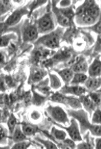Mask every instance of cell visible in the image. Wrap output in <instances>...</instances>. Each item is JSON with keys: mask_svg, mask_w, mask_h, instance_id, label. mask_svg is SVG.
Segmentation results:
<instances>
[{"mask_svg": "<svg viewBox=\"0 0 101 149\" xmlns=\"http://www.w3.org/2000/svg\"><path fill=\"white\" fill-rule=\"evenodd\" d=\"M54 27L53 21L50 15L46 14L39 20V29L41 32H46L52 30Z\"/></svg>", "mask_w": 101, "mask_h": 149, "instance_id": "4", "label": "cell"}, {"mask_svg": "<svg viewBox=\"0 0 101 149\" xmlns=\"http://www.w3.org/2000/svg\"><path fill=\"white\" fill-rule=\"evenodd\" d=\"M95 19L87 15V14L84 15L82 17V21L86 24H93L95 22Z\"/></svg>", "mask_w": 101, "mask_h": 149, "instance_id": "29", "label": "cell"}, {"mask_svg": "<svg viewBox=\"0 0 101 149\" xmlns=\"http://www.w3.org/2000/svg\"><path fill=\"white\" fill-rule=\"evenodd\" d=\"M88 69V65L86 61L83 60H80L78 62L73 65L72 71L76 73H82L86 72Z\"/></svg>", "mask_w": 101, "mask_h": 149, "instance_id": "8", "label": "cell"}, {"mask_svg": "<svg viewBox=\"0 0 101 149\" xmlns=\"http://www.w3.org/2000/svg\"><path fill=\"white\" fill-rule=\"evenodd\" d=\"M81 102L88 109H93L94 103L88 97H81Z\"/></svg>", "mask_w": 101, "mask_h": 149, "instance_id": "23", "label": "cell"}, {"mask_svg": "<svg viewBox=\"0 0 101 149\" xmlns=\"http://www.w3.org/2000/svg\"><path fill=\"white\" fill-rule=\"evenodd\" d=\"M5 103V99L4 95H0V107L4 105Z\"/></svg>", "mask_w": 101, "mask_h": 149, "instance_id": "36", "label": "cell"}, {"mask_svg": "<svg viewBox=\"0 0 101 149\" xmlns=\"http://www.w3.org/2000/svg\"><path fill=\"white\" fill-rule=\"evenodd\" d=\"M70 106L73 108H79L81 107L80 102L77 99L73 98H66V102Z\"/></svg>", "mask_w": 101, "mask_h": 149, "instance_id": "21", "label": "cell"}, {"mask_svg": "<svg viewBox=\"0 0 101 149\" xmlns=\"http://www.w3.org/2000/svg\"><path fill=\"white\" fill-rule=\"evenodd\" d=\"M64 93H71L73 94L81 95L84 93L86 91L85 89L79 86L74 87H68L63 88L62 89Z\"/></svg>", "mask_w": 101, "mask_h": 149, "instance_id": "11", "label": "cell"}, {"mask_svg": "<svg viewBox=\"0 0 101 149\" xmlns=\"http://www.w3.org/2000/svg\"><path fill=\"white\" fill-rule=\"evenodd\" d=\"M51 134L53 136L58 140H64L66 138V134L65 132L62 130H58L55 128H53L51 131Z\"/></svg>", "mask_w": 101, "mask_h": 149, "instance_id": "20", "label": "cell"}, {"mask_svg": "<svg viewBox=\"0 0 101 149\" xmlns=\"http://www.w3.org/2000/svg\"><path fill=\"white\" fill-rule=\"evenodd\" d=\"M38 36V29L34 25H29L25 29L23 33V39L25 41H32L36 39Z\"/></svg>", "mask_w": 101, "mask_h": 149, "instance_id": "5", "label": "cell"}, {"mask_svg": "<svg viewBox=\"0 0 101 149\" xmlns=\"http://www.w3.org/2000/svg\"><path fill=\"white\" fill-rule=\"evenodd\" d=\"M6 132L2 128V127L0 126V143L4 140V139H6Z\"/></svg>", "mask_w": 101, "mask_h": 149, "instance_id": "32", "label": "cell"}, {"mask_svg": "<svg viewBox=\"0 0 101 149\" xmlns=\"http://www.w3.org/2000/svg\"><path fill=\"white\" fill-rule=\"evenodd\" d=\"M87 79V76L85 74L83 73H77L73 77L71 83L74 84H76L83 83V82L86 81Z\"/></svg>", "mask_w": 101, "mask_h": 149, "instance_id": "15", "label": "cell"}, {"mask_svg": "<svg viewBox=\"0 0 101 149\" xmlns=\"http://www.w3.org/2000/svg\"><path fill=\"white\" fill-rule=\"evenodd\" d=\"M89 73L92 77H96L101 74V62L99 60H95L92 63L89 68Z\"/></svg>", "mask_w": 101, "mask_h": 149, "instance_id": "7", "label": "cell"}, {"mask_svg": "<svg viewBox=\"0 0 101 149\" xmlns=\"http://www.w3.org/2000/svg\"><path fill=\"white\" fill-rule=\"evenodd\" d=\"M90 96L94 104H95L97 105L100 104V101H101L100 94L96 93H92Z\"/></svg>", "mask_w": 101, "mask_h": 149, "instance_id": "28", "label": "cell"}, {"mask_svg": "<svg viewBox=\"0 0 101 149\" xmlns=\"http://www.w3.org/2000/svg\"><path fill=\"white\" fill-rule=\"evenodd\" d=\"M31 76L32 81L34 82H38L42 79L44 77V72L42 70L36 68L33 70Z\"/></svg>", "mask_w": 101, "mask_h": 149, "instance_id": "16", "label": "cell"}, {"mask_svg": "<svg viewBox=\"0 0 101 149\" xmlns=\"http://www.w3.org/2000/svg\"><path fill=\"white\" fill-rule=\"evenodd\" d=\"M101 84L100 79L96 77H92L86 79L85 85L86 88L90 90L93 91L100 87Z\"/></svg>", "mask_w": 101, "mask_h": 149, "instance_id": "10", "label": "cell"}, {"mask_svg": "<svg viewBox=\"0 0 101 149\" xmlns=\"http://www.w3.org/2000/svg\"><path fill=\"white\" fill-rule=\"evenodd\" d=\"M78 148L79 149H90V148H91V147L88 144L83 143L80 144L79 145Z\"/></svg>", "mask_w": 101, "mask_h": 149, "instance_id": "34", "label": "cell"}, {"mask_svg": "<svg viewBox=\"0 0 101 149\" xmlns=\"http://www.w3.org/2000/svg\"><path fill=\"white\" fill-rule=\"evenodd\" d=\"M14 35L13 34L0 36V48L6 46L11 40L14 38Z\"/></svg>", "mask_w": 101, "mask_h": 149, "instance_id": "18", "label": "cell"}, {"mask_svg": "<svg viewBox=\"0 0 101 149\" xmlns=\"http://www.w3.org/2000/svg\"><path fill=\"white\" fill-rule=\"evenodd\" d=\"M36 139L40 143L44 145V146H46V148H48V149H56L57 148L56 146L51 142H50L48 140H44L41 139L39 138H36Z\"/></svg>", "mask_w": 101, "mask_h": 149, "instance_id": "24", "label": "cell"}, {"mask_svg": "<svg viewBox=\"0 0 101 149\" xmlns=\"http://www.w3.org/2000/svg\"><path fill=\"white\" fill-rule=\"evenodd\" d=\"M68 132L69 134L72 139L74 141H81V137L79 132L78 124L74 119L71 121V124L69 127L64 128Z\"/></svg>", "mask_w": 101, "mask_h": 149, "instance_id": "6", "label": "cell"}, {"mask_svg": "<svg viewBox=\"0 0 101 149\" xmlns=\"http://www.w3.org/2000/svg\"><path fill=\"white\" fill-rule=\"evenodd\" d=\"M70 1H61V3H60V5L62 6L65 7L68 6L70 4Z\"/></svg>", "mask_w": 101, "mask_h": 149, "instance_id": "38", "label": "cell"}, {"mask_svg": "<svg viewBox=\"0 0 101 149\" xmlns=\"http://www.w3.org/2000/svg\"><path fill=\"white\" fill-rule=\"evenodd\" d=\"M27 12V9L23 8L17 9L8 17L5 23L8 27L16 25L20 22L23 16L26 14Z\"/></svg>", "mask_w": 101, "mask_h": 149, "instance_id": "3", "label": "cell"}, {"mask_svg": "<svg viewBox=\"0 0 101 149\" xmlns=\"http://www.w3.org/2000/svg\"><path fill=\"white\" fill-rule=\"evenodd\" d=\"M40 42L41 44L51 49L58 48L59 45V36L56 33H51L41 38L40 40Z\"/></svg>", "mask_w": 101, "mask_h": 149, "instance_id": "1", "label": "cell"}, {"mask_svg": "<svg viewBox=\"0 0 101 149\" xmlns=\"http://www.w3.org/2000/svg\"><path fill=\"white\" fill-rule=\"evenodd\" d=\"M8 27L5 22L0 23V36L6 31Z\"/></svg>", "mask_w": 101, "mask_h": 149, "instance_id": "31", "label": "cell"}, {"mask_svg": "<svg viewBox=\"0 0 101 149\" xmlns=\"http://www.w3.org/2000/svg\"><path fill=\"white\" fill-rule=\"evenodd\" d=\"M52 99L53 100L57 102H65L66 98L59 94H56L52 96Z\"/></svg>", "mask_w": 101, "mask_h": 149, "instance_id": "30", "label": "cell"}, {"mask_svg": "<svg viewBox=\"0 0 101 149\" xmlns=\"http://www.w3.org/2000/svg\"><path fill=\"white\" fill-rule=\"evenodd\" d=\"M6 118V114L2 110H0V123L3 122Z\"/></svg>", "mask_w": 101, "mask_h": 149, "instance_id": "35", "label": "cell"}, {"mask_svg": "<svg viewBox=\"0 0 101 149\" xmlns=\"http://www.w3.org/2000/svg\"><path fill=\"white\" fill-rule=\"evenodd\" d=\"M8 2L7 1H0V16L4 14L7 11Z\"/></svg>", "mask_w": 101, "mask_h": 149, "instance_id": "25", "label": "cell"}, {"mask_svg": "<svg viewBox=\"0 0 101 149\" xmlns=\"http://www.w3.org/2000/svg\"><path fill=\"white\" fill-rule=\"evenodd\" d=\"M5 85H4V82L2 78L0 77V91L5 90Z\"/></svg>", "mask_w": 101, "mask_h": 149, "instance_id": "37", "label": "cell"}, {"mask_svg": "<svg viewBox=\"0 0 101 149\" xmlns=\"http://www.w3.org/2000/svg\"><path fill=\"white\" fill-rule=\"evenodd\" d=\"M58 21L61 25L63 26H68L70 25L69 19L65 17L61 12H57Z\"/></svg>", "mask_w": 101, "mask_h": 149, "instance_id": "19", "label": "cell"}, {"mask_svg": "<svg viewBox=\"0 0 101 149\" xmlns=\"http://www.w3.org/2000/svg\"><path fill=\"white\" fill-rule=\"evenodd\" d=\"M61 77L62 78L64 81L66 82H69L70 80H72L73 77H74V74H73V71L72 69H63L61 70L58 72Z\"/></svg>", "mask_w": 101, "mask_h": 149, "instance_id": "13", "label": "cell"}, {"mask_svg": "<svg viewBox=\"0 0 101 149\" xmlns=\"http://www.w3.org/2000/svg\"><path fill=\"white\" fill-rule=\"evenodd\" d=\"M96 148L97 149H101V139H97L96 141Z\"/></svg>", "mask_w": 101, "mask_h": 149, "instance_id": "39", "label": "cell"}, {"mask_svg": "<svg viewBox=\"0 0 101 149\" xmlns=\"http://www.w3.org/2000/svg\"><path fill=\"white\" fill-rule=\"evenodd\" d=\"M92 122L94 123L99 124L101 123V111L97 110L95 112L93 115Z\"/></svg>", "mask_w": 101, "mask_h": 149, "instance_id": "26", "label": "cell"}, {"mask_svg": "<svg viewBox=\"0 0 101 149\" xmlns=\"http://www.w3.org/2000/svg\"><path fill=\"white\" fill-rule=\"evenodd\" d=\"M47 111L52 117L58 122L66 123L68 121L67 114L60 107H50L48 108Z\"/></svg>", "mask_w": 101, "mask_h": 149, "instance_id": "2", "label": "cell"}, {"mask_svg": "<svg viewBox=\"0 0 101 149\" xmlns=\"http://www.w3.org/2000/svg\"><path fill=\"white\" fill-rule=\"evenodd\" d=\"M5 59H4V56L2 53L0 52V64L4 63Z\"/></svg>", "mask_w": 101, "mask_h": 149, "instance_id": "40", "label": "cell"}, {"mask_svg": "<svg viewBox=\"0 0 101 149\" xmlns=\"http://www.w3.org/2000/svg\"><path fill=\"white\" fill-rule=\"evenodd\" d=\"M64 143L66 145V146H67V147L68 148H74V143L73 141H71V140L67 139L65 141H64Z\"/></svg>", "mask_w": 101, "mask_h": 149, "instance_id": "33", "label": "cell"}, {"mask_svg": "<svg viewBox=\"0 0 101 149\" xmlns=\"http://www.w3.org/2000/svg\"><path fill=\"white\" fill-rule=\"evenodd\" d=\"M87 15L95 19L99 16L100 10L97 6L94 4L87 8Z\"/></svg>", "mask_w": 101, "mask_h": 149, "instance_id": "17", "label": "cell"}, {"mask_svg": "<svg viewBox=\"0 0 101 149\" xmlns=\"http://www.w3.org/2000/svg\"><path fill=\"white\" fill-rule=\"evenodd\" d=\"M90 130L94 135L100 136L101 127L99 125H92L90 127Z\"/></svg>", "mask_w": 101, "mask_h": 149, "instance_id": "27", "label": "cell"}, {"mask_svg": "<svg viewBox=\"0 0 101 149\" xmlns=\"http://www.w3.org/2000/svg\"><path fill=\"white\" fill-rule=\"evenodd\" d=\"M7 125L8 130H9V133L10 134L12 135L14 130L17 126V119L13 114H12L9 117V118L8 120Z\"/></svg>", "mask_w": 101, "mask_h": 149, "instance_id": "14", "label": "cell"}, {"mask_svg": "<svg viewBox=\"0 0 101 149\" xmlns=\"http://www.w3.org/2000/svg\"><path fill=\"white\" fill-rule=\"evenodd\" d=\"M12 135L13 140L16 143L24 141L26 139V136L19 126H16Z\"/></svg>", "mask_w": 101, "mask_h": 149, "instance_id": "9", "label": "cell"}, {"mask_svg": "<svg viewBox=\"0 0 101 149\" xmlns=\"http://www.w3.org/2000/svg\"><path fill=\"white\" fill-rule=\"evenodd\" d=\"M31 145V143L29 142L26 141H21V142H18L13 146L12 149H27L29 148Z\"/></svg>", "mask_w": 101, "mask_h": 149, "instance_id": "22", "label": "cell"}, {"mask_svg": "<svg viewBox=\"0 0 101 149\" xmlns=\"http://www.w3.org/2000/svg\"><path fill=\"white\" fill-rule=\"evenodd\" d=\"M22 129L25 136L34 135L38 132V128L36 126L29 124H24Z\"/></svg>", "mask_w": 101, "mask_h": 149, "instance_id": "12", "label": "cell"}]
</instances>
